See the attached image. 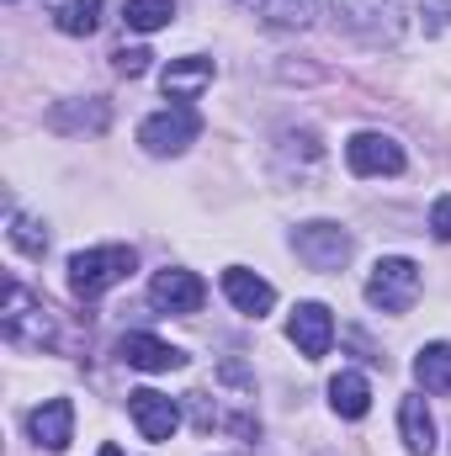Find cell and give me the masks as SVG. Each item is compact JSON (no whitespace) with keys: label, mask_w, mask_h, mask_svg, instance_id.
Listing matches in <instances>:
<instances>
[{"label":"cell","mask_w":451,"mask_h":456,"mask_svg":"<svg viewBox=\"0 0 451 456\" xmlns=\"http://www.w3.org/2000/svg\"><path fill=\"white\" fill-rule=\"evenodd\" d=\"M133 265H138V255H133L127 244L80 249V255L70 260V292H75L80 303H96L102 292H112L117 281H127V276H133Z\"/></svg>","instance_id":"1"},{"label":"cell","mask_w":451,"mask_h":456,"mask_svg":"<svg viewBox=\"0 0 451 456\" xmlns=\"http://www.w3.org/2000/svg\"><path fill=\"white\" fill-rule=\"evenodd\" d=\"M420 287H425V281H420V265L404 260V255H388V260H377L372 276H366V303L382 308V314H409L414 297H420Z\"/></svg>","instance_id":"2"},{"label":"cell","mask_w":451,"mask_h":456,"mask_svg":"<svg viewBox=\"0 0 451 456\" xmlns=\"http://www.w3.org/2000/svg\"><path fill=\"white\" fill-rule=\"evenodd\" d=\"M202 133V117L192 112V107H165V112L144 117V127H138V143L149 149V154H181L192 138Z\"/></svg>","instance_id":"3"},{"label":"cell","mask_w":451,"mask_h":456,"mask_svg":"<svg viewBox=\"0 0 451 456\" xmlns=\"http://www.w3.org/2000/svg\"><path fill=\"white\" fill-rule=\"evenodd\" d=\"M292 249H298V260L314 265V271H340L356 244H350V233L340 224H303L292 233Z\"/></svg>","instance_id":"4"},{"label":"cell","mask_w":451,"mask_h":456,"mask_svg":"<svg viewBox=\"0 0 451 456\" xmlns=\"http://www.w3.org/2000/svg\"><path fill=\"white\" fill-rule=\"evenodd\" d=\"M345 165L356 175H398L404 170V143L388 133H356L345 143Z\"/></svg>","instance_id":"5"},{"label":"cell","mask_w":451,"mask_h":456,"mask_svg":"<svg viewBox=\"0 0 451 456\" xmlns=\"http://www.w3.org/2000/svg\"><path fill=\"white\" fill-rule=\"evenodd\" d=\"M127 414H133V425H138V436L144 441H170L176 430H181V409H176V398H165V393H154V387H138V393H127Z\"/></svg>","instance_id":"6"},{"label":"cell","mask_w":451,"mask_h":456,"mask_svg":"<svg viewBox=\"0 0 451 456\" xmlns=\"http://www.w3.org/2000/svg\"><path fill=\"white\" fill-rule=\"evenodd\" d=\"M202 297H208V287L197 271H154V281H149V303L160 314H197Z\"/></svg>","instance_id":"7"},{"label":"cell","mask_w":451,"mask_h":456,"mask_svg":"<svg viewBox=\"0 0 451 456\" xmlns=\"http://www.w3.org/2000/svg\"><path fill=\"white\" fill-rule=\"evenodd\" d=\"M287 340L298 345L308 361L330 355V345H335V319H330V308H324V303H298L292 319H287Z\"/></svg>","instance_id":"8"},{"label":"cell","mask_w":451,"mask_h":456,"mask_svg":"<svg viewBox=\"0 0 451 456\" xmlns=\"http://www.w3.org/2000/svg\"><path fill=\"white\" fill-rule=\"evenodd\" d=\"M213 75H218V64L202 59V53H192V59H170L165 75H160V86H165V96H170L176 107H186L192 96H202V91L213 86Z\"/></svg>","instance_id":"9"},{"label":"cell","mask_w":451,"mask_h":456,"mask_svg":"<svg viewBox=\"0 0 451 456\" xmlns=\"http://www.w3.org/2000/svg\"><path fill=\"white\" fill-rule=\"evenodd\" d=\"M27 430H32V441H37L43 452H64V446L75 441V403H70V398L37 403L32 419H27Z\"/></svg>","instance_id":"10"},{"label":"cell","mask_w":451,"mask_h":456,"mask_svg":"<svg viewBox=\"0 0 451 456\" xmlns=\"http://www.w3.org/2000/svg\"><path fill=\"white\" fill-rule=\"evenodd\" d=\"M224 297L239 308V314L260 319V314H271V303H276V287H271L266 276L244 271V265H228V271H224Z\"/></svg>","instance_id":"11"},{"label":"cell","mask_w":451,"mask_h":456,"mask_svg":"<svg viewBox=\"0 0 451 456\" xmlns=\"http://www.w3.org/2000/svg\"><path fill=\"white\" fill-rule=\"evenodd\" d=\"M117 355H122L127 366H138V371H181V366H186V350L154 340V335H122Z\"/></svg>","instance_id":"12"},{"label":"cell","mask_w":451,"mask_h":456,"mask_svg":"<svg viewBox=\"0 0 451 456\" xmlns=\"http://www.w3.org/2000/svg\"><path fill=\"white\" fill-rule=\"evenodd\" d=\"M398 430H404V446L414 456L436 452V419H430L425 398H404V403H398Z\"/></svg>","instance_id":"13"},{"label":"cell","mask_w":451,"mask_h":456,"mask_svg":"<svg viewBox=\"0 0 451 456\" xmlns=\"http://www.w3.org/2000/svg\"><path fill=\"white\" fill-rule=\"evenodd\" d=\"M330 409H335L340 419H361L372 409V387H366L361 371H340L335 382H330Z\"/></svg>","instance_id":"14"},{"label":"cell","mask_w":451,"mask_h":456,"mask_svg":"<svg viewBox=\"0 0 451 456\" xmlns=\"http://www.w3.org/2000/svg\"><path fill=\"white\" fill-rule=\"evenodd\" d=\"M414 382H420L425 393H451V345L447 340L425 345V350L414 355Z\"/></svg>","instance_id":"15"},{"label":"cell","mask_w":451,"mask_h":456,"mask_svg":"<svg viewBox=\"0 0 451 456\" xmlns=\"http://www.w3.org/2000/svg\"><path fill=\"white\" fill-rule=\"evenodd\" d=\"M53 21H59V32H70V37H91V32L102 27V0H70V5L53 11Z\"/></svg>","instance_id":"16"},{"label":"cell","mask_w":451,"mask_h":456,"mask_svg":"<svg viewBox=\"0 0 451 456\" xmlns=\"http://www.w3.org/2000/svg\"><path fill=\"white\" fill-rule=\"evenodd\" d=\"M176 16V0H127V27L133 32H160Z\"/></svg>","instance_id":"17"},{"label":"cell","mask_w":451,"mask_h":456,"mask_svg":"<svg viewBox=\"0 0 451 456\" xmlns=\"http://www.w3.org/2000/svg\"><path fill=\"white\" fill-rule=\"evenodd\" d=\"M11 244H16L21 255H32V260L48 255V233H43V224H32V218H21V213H11Z\"/></svg>","instance_id":"18"},{"label":"cell","mask_w":451,"mask_h":456,"mask_svg":"<svg viewBox=\"0 0 451 456\" xmlns=\"http://www.w3.org/2000/svg\"><path fill=\"white\" fill-rule=\"evenodd\" d=\"M149 59H154L149 48H117V53H112V69H117V75H127V80H138V75L149 69Z\"/></svg>","instance_id":"19"},{"label":"cell","mask_w":451,"mask_h":456,"mask_svg":"<svg viewBox=\"0 0 451 456\" xmlns=\"http://www.w3.org/2000/svg\"><path fill=\"white\" fill-rule=\"evenodd\" d=\"M430 233L451 244V197H436V208H430Z\"/></svg>","instance_id":"20"},{"label":"cell","mask_w":451,"mask_h":456,"mask_svg":"<svg viewBox=\"0 0 451 456\" xmlns=\"http://www.w3.org/2000/svg\"><path fill=\"white\" fill-rule=\"evenodd\" d=\"M96 456H122V452H117V446H102V452H96Z\"/></svg>","instance_id":"21"}]
</instances>
